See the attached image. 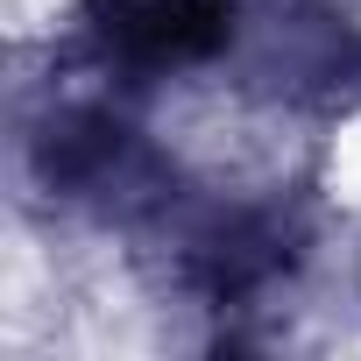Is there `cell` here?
<instances>
[{
    "label": "cell",
    "instance_id": "1",
    "mask_svg": "<svg viewBox=\"0 0 361 361\" xmlns=\"http://www.w3.org/2000/svg\"><path fill=\"white\" fill-rule=\"evenodd\" d=\"M121 43L149 64H192L227 43V0H135L121 15Z\"/></svg>",
    "mask_w": 361,
    "mask_h": 361
}]
</instances>
